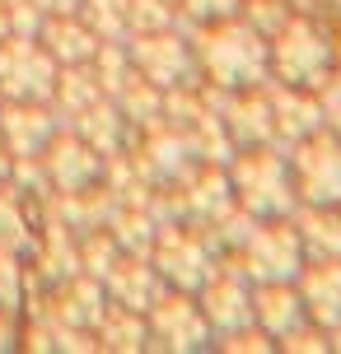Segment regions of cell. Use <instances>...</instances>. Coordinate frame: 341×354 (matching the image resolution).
<instances>
[{
  "instance_id": "1",
  "label": "cell",
  "mask_w": 341,
  "mask_h": 354,
  "mask_svg": "<svg viewBox=\"0 0 341 354\" xmlns=\"http://www.w3.org/2000/svg\"><path fill=\"white\" fill-rule=\"evenodd\" d=\"M0 88L10 98H37L52 88V66L47 52H37L33 42L15 37L10 47H0Z\"/></svg>"
},
{
  "instance_id": "2",
  "label": "cell",
  "mask_w": 341,
  "mask_h": 354,
  "mask_svg": "<svg viewBox=\"0 0 341 354\" xmlns=\"http://www.w3.org/2000/svg\"><path fill=\"white\" fill-rule=\"evenodd\" d=\"M52 37H61V42H56V52H61V56H75V61H85V56L98 52V47H94V37L85 33V28H75L71 19L52 24Z\"/></svg>"
},
{
  "instance_id": "3",
  "label": "cell",
  "mask_w": 341,
  "mask_h": 354,
  "mask_svg": "<svg viewBox=\"0 0 341 354\" xmlns=\"http://www.w3.org/2000/svg\"><path fill=\"white\" fill-rule=\"evenodd\" d=\"M42 10H56V15H66V10H75V0H37Z\"/></svg>"
}]
</instances>
